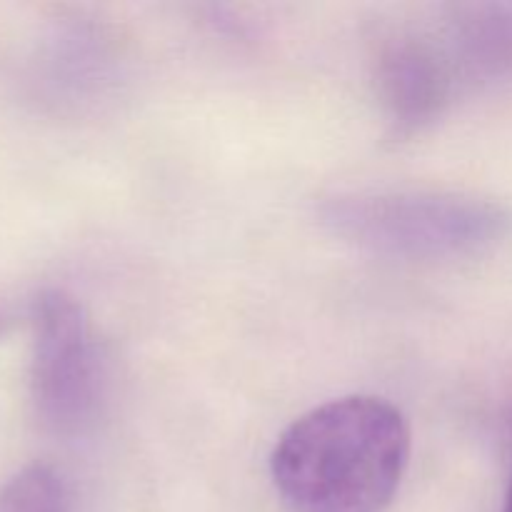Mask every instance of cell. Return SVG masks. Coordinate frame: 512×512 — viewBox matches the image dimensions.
Masks as SVG:
<instances>
[{
	"mask_svg": "<svg viewBox=\"0 0 512 512\" xmlns=\"http://www.w3.org/2000/svg\"><path fill=\"white\" fill-rule=\"evenodd\" d=\"M410 460L405 415L375 395H348L300 415L275 443L270 475L293 512H383Z\"/></svg>",
	"mask_w": 512,
	"mask_h": 512,
	"instance_id": "obj_1",
	"label": "cell"
},
{
	"mask_svg": "<svg viewBox=\"0 0 512 512\" xmlns=\"http://www.w3.org/2000/svg\"><path fill=\"white\" fill-rule=\"evenodd\" d=\"M325 230L350 245L405 260L473 258L512 233V208L453 190L343 193L318 210Z\"/></svg>",
	"mask_w": 512,
	"mask_h": 512,
	"instance_id": "obj_2",
	"label": "cell"
},
{
	"mask_svg": "<svg viewBox=\"0 0 512 512\" xmlns=\"http://www.w3.org/2000/svg\"><path fill=\"white\" fill-rule=\"evenodd\" d=\"M30 390L40 423L58 435L83 430L100 398V358L85 310L65 290H45L33 308Z\"/></svg>",
	"mask_w": 512,
	"mask_h": 512,
	"instance_id": "obj_3",
	"label": "cell"
},
{
	"mask_svg": "<svg viewBox=\"0 0 512 512\" xmlns=\"http://www.w3.org/2000/svg\"><path fill=\"white\" fill-rule=\"evenodd\" d=\"M375 85L393 138H413L460 98L428 23H398L375 48Z\"/></svg>",
	"mask_w": 512,
	"mask_h": 512,
	"instance_id": "obj_4",
	"label": "cell"
},
{
	"mask_svg": "<svg viewBox=\"0 0 512 512\" xmlns=\"http://www.w3.org/2000/svg\"><path fill=\"white\" fill-rule=\"evenodd\" d=\"M425 23L460 95L512 78V0L440 5Z\"/></svg>",
	"mask_w": 512,
	"mask_h": 512,
	"instance_id": "obj_5",
	"label": "cell"
},
{
	"mask_svg": "<svg viewBox=\"0 0 512 512\" xmlns=\"http://www.w3.org/2000/svg\"><path fill=\"white\" fill-rule=\"evenodd\" d=\"M90 40L93 38H85L80 30H65L48 40L35 73V83L45 98L68 103L95 88L93 73L103 70V50L95 48Z\"/></svg>",
	"mask_w": 512,
	"mask_h": 512,
	"instance_id": "obj_6",
	"label": "cell"
},
{
	"mask_svg": "<svg viewBox=\"0 0 512 512\" xmlns=\"http://www.w3.org/2000/svg\"><path fill=\"white\" fill-rule=\"evenodd\" d=\"M0 512H68L63 475L50 465H28L0 488Z\"/></svg>",
	"mask_w": 512,
	"mask_h": 512,
	"instance_id": "obj_7",
	"label": "cell"
},
{
	"mask_svg": "<svg viewBox=\"0 0 512 512\" xmlns=\"http://www.w3.org/2000/svg\"><path fill=\"white\" fill-rule=\"evenodd\" d=\"M13 325H15V313L8 308V305L0 303V338H3Z\"/></svg>",
	"mask_w": 512,
	"mask_h": 512,
	"instance_id": "obj_8",
	"label": "cell"
},
{
	"mask_svg": "<svg viewBox=\"0 0 512 512\" xmlns=\"http://www.w3.org/2000/svg\"><path fill=\"white\" fill-rule=\"evenodd\" d=\"M503 512H512V473H510V485H508V495H505V510Z\"/></svg>",
	"mask_w": 512,
	"mask_h": 512,
	"instance_id": "obj_9",
	"label": "cell"
}]
</instances>
